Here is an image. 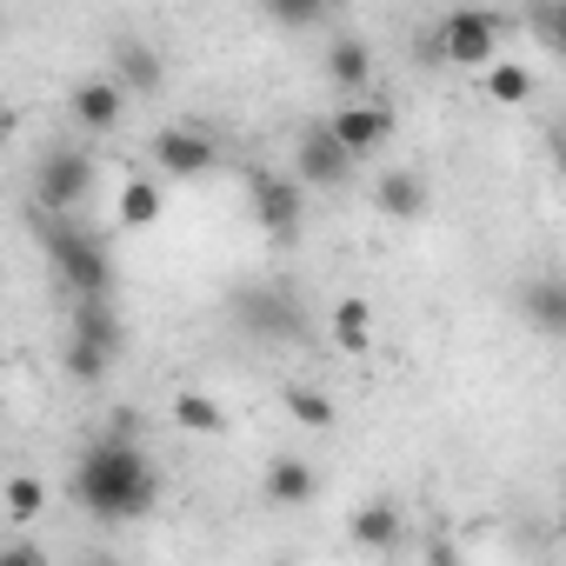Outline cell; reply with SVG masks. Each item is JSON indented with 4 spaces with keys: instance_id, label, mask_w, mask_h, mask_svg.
Listing matches in <instances>:
<instances>
[{
    "instance_id": "cell-9",
    "label": "cell",
    "mask_w": 566,
    "mask_h": 566,
    "mask_svg": "<svg viewBox=\"0 0 566 566\" xmlns=\"http://www.w3.org/2000/svg\"><path fill=\"white\" fill-rule=\"evenodd\" d=\"M154 160H160L167 180H193V174H207L220 160V140L207 127H193V120H174V127L154 134Z\"/></svg>"
},
{
    "instance_id": "cell-25",
    "label": "cell",
    "mask_w": 566,
    "mask_h": 566,
    "mask_svg": "<svg viewBox=\"0 0 566 566\" xmlns=\"http://www.w3.org/2000/svg\"><path fill=\"white\" fill-rule=\"evenodd\" d=\"M526 28L546 41V54H559V61H566V0H559V8H533V14H526Z\"/></svg>"
},
{
    "instance_id": "cell-23",
    "label": "cell",
    "mask_w": 566,
    "mask_h": 566,
    "mask_svg": "<svg viewBox=\"0 0 566 566\" xmlns=\"http://www.w3.org/2000/svg\"><path fill=\"white\" fill-rule=\"evenodd\" d=\"M287 413H294L301 427H334V400H327L321 387H287Z\"/></svg>"
},
{
    "instance_id": "cell-28",
    "label": "cell",
    "mask_w": 566,
    "mask_h": 566,
    "mask_svg": "<svg viewBox=\"0 0 566 566\" xmlns=\"http://www.w3.org/2000/svg\"><path fill=\"white\" fill-rule=\"evenodd\" d=\"M420 566H460V553H453V539H433V546L420 553Z\"/></svg>"
},
{
    "instance_id": "cell-21",
    "label": "cell",
    "mask_w": 566,
    "mask_h": 566,
    "mask_svg": "<svg viewBox=\"0 0 566 566\" xmlns=\"http://www.w3.org/2000/svg\"><path fill=\"white\" fill-rule=\"evenodd\" d=\"M120 354H107V347H94V340H74L67 334V347H61V367H67V380L74 387H94V380H107V367H114Z\"/></svg>"
},
{
    "instance_id": "cell-30",
    "label": "cell",
    "mask_w": 566,
    "mask_h": 566,
    "mask_svg": "<svg viewBox=\"0 0 566 566\" xmlns=\"http://www.w3.org/2000/svg\"><path fill=\"white\" fill-rule=\"evenodd\" d=\"M94 566H120V559H94Z\"/></svg>"
},
{
    "instance_id": "cell-2",
    "label": "cell",
    "mask_w": 566,
    "mask_h": 566,
    "mask_svg": "<svg viewBox=\"0 0 566 566\" xmlns=\"http://www.w3.org/2000/svg\"><path fill=\"white\" fill-rule=\"evenodd\" d=\"M41 220V253L54 266V280L74 294V301H114V253L94 227L81 220H54V213H34Z\"/></svg>"
},
{
    "instance_id": "cell-20",
    "label": "cell",
    "mask_w": 566,
    "mask_h": 566,
    "mask_svg": "<svg viewBox=\"0 0 566 566\" xmlns=\"http://www.w3.org/2000/svg\"><path fill=\"white\" fill-rule=\"evenodd\" d=\"M480 87H486V101L520 107V101H533V67H520V61H493V67L480 74Z\"/></svg>"
},
{
    "instance_id": "cell-29",
    "label": "cell",
    "mask_w": 566,
    "mask_h": 566,
    "mask_svg": "<svg viewBox=\"0 0 566 566\" xmlns=\"http://www.w3.org/2000/svg\"><path fill=\"white\" fill-rule=\"evenodd\" d=\"M553 160H559V174H566V127L553 134Z\"/></svg>"
},
{
    "instance_id": "cell-16",
    "label": "cell",
    "mask_w": 566,
    "mask_h": 566,
    "mask_svg": "<svg viewBox=\"0 0 566 566\" xmlns=\"http://www.w3.org/2000/svg\"><path fill=\"white\" fill-rule=\"evenodd\" d=\"M327 334H334V347H340V354H374V301H360V294L334 301Z\"/></svg>"
},
{
    "instance_id": "cell-24",
    "label": "cell",
    "mask_w": 566,
    "mask_h": 566,
    "mask_svg": "<svg viewBox=\"0 0 566 566\" xmlns=\"http://www.w3.org/2000/svg\"><path fill=\"white\" fill-rule=\"evenodd\" d=\"M41 506H48V486H41V480H28V473L8 480V520H14V526H28Z\"/></svg>"
},
{
    "instance_id": "cell-13",
    "label": "cell",
    "mask_w": 566,
    "mask_h": 566,
    "mask_svg": "<svg viewBox=\"0 0 566 566\" xmlns=\"http://www.w3.org/2000/svg\"><path fill=\"white\" fill-rule=\"evenodd\" d=\"M67 107H74V120H81L87 134H114V127H120V107H127V87H120L114 74H87V81L67 94Z\"/></svg>"
},
{
    "instance_id": "cell-3",
    "label": "cell",
    "mask_w": 566,
    "mask_h": 566,
    "mask_svg": "<svg viewBox=\"0 0 566 566\" xmlns=\"http://www.w3.org/2000/svg\"><path fill=\"white\" fill-rule=\"evenodd\" d=\"M500 34H506V21L500 14H486V8H453V14H440V28L420 41L427 54L420 61H447V67H493L500 61Z\"/></svg>"
},
{
    "instance_id": "cell-12",
    "label": "cell",
    "mask_w": 566,
    "mask_h": 566,
    "mask_svg": "<svg viewBox=\"0 0 566 566\" xmlns=\"http://www.w3.org/2000/svg\"><path fill=\"white\" fill-rule=\"evenodd\" d=\"M260 493H266V506H307V500H321V467L301 453H280V460H266Z\"/></svg>"
},
{
    "instance_id": "cell-17",
    "label": "cell",
    "mask_w": 566,
    "mask_h": 566,
    "mask_svg": "<svg viewBox=\"0 0 566 566\" xmlns=\"http://www.w3.org/2000/svg\"><path fill=\"white\" fill-rule=\"evenodd\" d=\"M347 533H354V546H367V553H387V546L407 533V520H400V506H394V500H367V506L347 520Z\"/></svg>"
},
{
    "instance_id": "cell-7",
    "label": "cell",
    "mask_w": 566,
    "mask_h": 566,
    "mask_svg": "<svg viewBox=\"0 0 566 566\" xmlns=\"http://www.w3.org/2000/svg\"><path fill=\"white\" fill-rule=\"evenodd\" d=\"M354 167H360V160L334 140V127H327V120H307V127H301V140H294V180H301V187L334 193V187H347V180H354Z\"/></svg>"
},
{
    "instance_id": "cell-8",
    "label": "cell",
    "mask_w": 566,
    "mask_h": 566,
    "mask_svg": "<svg viewBox=\"0 0 566 566\" xmlns=\"http://www.w3.org/2000/svg\"><path fill=\"white\" fill-rule=\"evenodd\" d=\"M327 127H334V140H340L354 160H374V154L394 140V107H387V101H347V107L327 114Z\"/></svg>"
},
{
    "instance_id": "cell-1",
    "label": "cell",
    "mask_w": 566,
    "mask_h": 566,
    "mask_svg": "<svg viewBox=\"0 0 566 566\" xmlns=\"http://www.w3.org/2000/svg\"><path fill=\"white\" fill-rule=\"evenodd\" d=\"M74 500H81V513L87 520H101V526H127V520H147L154 513V500H160V467L147 460V447L134 440V427H127V413L107 427V433H94L87 440V453L74 460Z\"/></svg>"
},
{
    "instance_id": "cell-15",
    "label": "cell",
    "mask_w": 566,
    "mask_h": 566,
    "mask_svg": "<svg viewBox=\"0 0 566 566\" xmlns=\"http://www.w3.org/2000/svg\"><path fill=\"white\" fill-rule=\"evenodd\" d=\"M327 81L347 94V101H374V54H367V41H354V34H340L327 54Z\"/></svg>"
},
{
    "instance_id": "cell-22",
    "label": "cell",
    "mask_w": 566,
    "mask_h": 566,
    "mask_svg": "<svg viewBox=\"0 0 566 566\" xmlns=\"http://www.w3.org/2000/svg\"><path fill=\"white\" fill-rule=\"evenodd\" d=\"M114 213H120V227H154L160 220V180H127Z\"/></svg>"
},
{
    "instance_id": "cell-27",
    "label": "cell",
    "mask_w": 566,
    "mask_h": 566,
    "mask_svg": "<svg viewBox=\"0 0 566 566\" xmlns=\"http://www.w3.org/2000/svg\"><path fill=\"white\" fill-rule=\"evenodd\" d=\"M0 566H48V553L34 539H8V546H0Z\"/></svg>"
},
{
    "instance_id": "cell-26",
    "label": "cell",
    "mask_w": 566,
    "mask_h": 566,
    "mask_svg": "<svg viewBox=\"0 0 566 566\" xmlns=\"http://www.w3.org/2000/svg\"><path fill=\"white\" fill-rule=\"evenodd\" d=\"M273 21H280V28H327L334 14H327V8H273Z\"/></svg>"
},
{
    "instance_id": "cell-6",
    "label": "cell",
    "mask_w": 566,
    "mask_h": 566,
    "mask_svg": "<svg viewBox=\"0 0 566 566\" xmlns=\"http://www.w3.org/2000/svg\"><path fill=\"white\" fill-rule=\"evenodd\" d=\"M233 321L247 327V334H260V340H301L307 334V314H301V301L280 287H240L233 294Z\"/></svg>"
},
{
    "instance_id": "cell-18",
    "label": "cell",
    "mask_w": 566,
    "mask_h": 566,
    "mask_svg": "<svg viewBox=\"0 0 566 566\" xmlns=\"http://www.w3.org/2000/svg\"><path fill=\"white\" fill-rule=\"evenodd\" d=\"M67 334H74V340H94V347H107V354H120V314H114V301H74Z\"/></svg>"
},
{
    "instance_id": "cell-11",
    "label": "cell",
    "mask_w": 566,
    "mask_h": 566,
    "mask_svg": "<svg viewBox=\"0 0 566 566\" xmlns=\"http://www.w3.org/2000/svg\"><path fill=\"white\" fill-rule=\"evenodd\" d=\"M520 321L539 340H566V273H533L520 287Z\"/></svg>"
},
{
    "instance_id": "cell-5",
    "label": "cell",
    "mask_w": 566,
    "mask_h": 566,
    "mask_svg": "<svg viewBox=\"0 0 566 566\" xmlns=\"http://www.w3.org/2000/svg\"><path fill=\"white\" fill-rule=\"evenodd\" d=\"M247 200H253L260 233H273V240H294V233H301L307 187L294 180V167H253V174H247Z\"/></svg>"
},
{
    "instance_id": "cell-19",
    "label": "cell",
    "mask_w": 566,
    "mask_h": 566,
    "mask_svg": "<svg viewBox=\"0 0 566 566\" xmlns=\"http://www.w3.org/2000/svg\"><path fill=\"white\" fill-rule=\"evenodd\" d=\"M174 427H180V433H200V440H207V433H227V407H220L213 394H193V387H187V394H174Z\"/></svg>"
},
{
    "instance_id": "cell-10",
    "label": "cell",
    "mask_w": 566,
    "mask_h": 566,
    "mask_svg": "<svg viewBox=\"0 0 566 566\" xmlns=\"http://www.w3.org/2000/svg\"><path fill=\"white\" fill-rule=\"evenodd\" d=\"M427 207H433V187H427V174H413V167H387V174L374 180V213H387L394 227H407V220H427Z\"/></svg>"
},
{
    "instance_id": "cell-14",
    "label": "cell",
    "mask_w": 566,
    "mask_h": 566,
    "mask_svg": "<svg viewBox=\"0 0 566 566\" xmlns=\"http://www.w3.org/2000/svg\"><path fill=\"white\" fill-rule=\"evenodd\" d=\"M107 74H114L127 94H160V87H167V61H160L147 41H114V54H107Z\"/></svg>"
},
{
    "instance_id": "cell-4",
    "label": "cell",
    "mask_w": 566,
    "mask_h": 566,
    "mask_svg": "<svg viewBox=\"0 0 566 566\" xmlns=\"http://www.w3.org/2000/svg\"><path fill=\"white\" fill-rule=\"evenodd\" d=\"M94 193V160L81 147H48L41 167H34V213H54V220H74V207Z\"/></svg>"
}]
</instances>
